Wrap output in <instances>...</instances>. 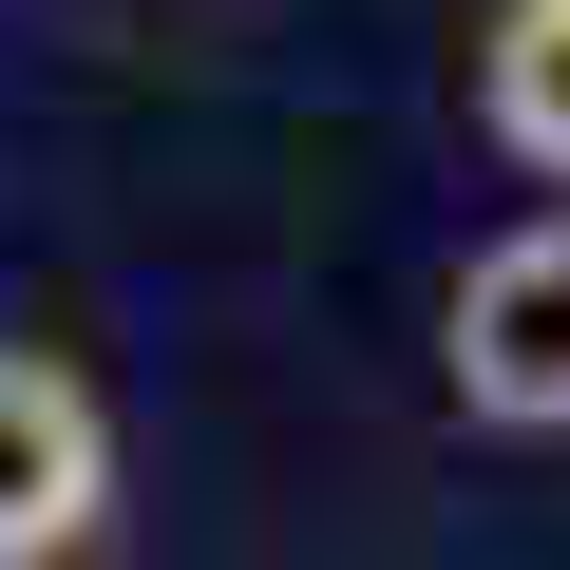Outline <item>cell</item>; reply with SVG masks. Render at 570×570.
Wrapping results in <instances>:
<instances>
[{
	"label": "cell",
	"mask_w": 570,
	"mask_h": 570,
	"mask_svg": "<svg viewBox=\"0 0 570 570\" xmlns=\"http://www.w3.org/2000/svg\"><path fill=\"white\" fill-rule=\"evenodd\" d=\"M438 381H456V419H494V438H570V209H532V228H494V247L456 266Z\"/></svg>",
	"instance_id": "obj_1"
},
{
	"label": "cell",
	"mask_w": 570,
	"mask_h": 570,
	"mask_svg": "<svg viewBox=\"0 0 570 570\" xmlns=\"http://www.w3.org/2000/svg\"><path fill=\"white\" fill-rule=\"evenodd\" d=\"M115 513V400L58 343H0V570H77Z\"/></svg>",
	"instance_id": "obj_2"
},
{
	"label": "cell",
	"mask_w": 570,
	"mask_h": 570,
	"mask_svg": "<svg viewBox=\"0 0 570 570\" xmlns=\"http://www.w3.org/2000/svg\"><path fill=\"white\" fill-rule=\"evenodd\" d=\"M475 134L570 190V0H494L475 20Z\"/></svg>",
	"instance_id": "obj_3"
}]
</instances>
